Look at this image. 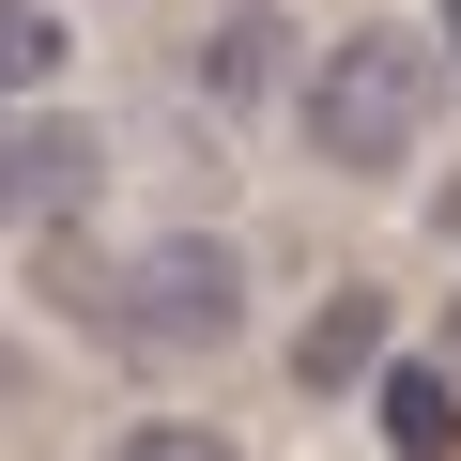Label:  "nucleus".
Here are the masks:
<instances>
[{
  "instance_id": "f257e3e1",
  "label": "nucleus",
  "mask_w": 461,
  "mask_h": 461,
  "mask_svg": "<svg viewBox=\"0 0 461 461\" xmlns=\"http://www.w3.org/2000/svg\"><path fill=\"white\" fill-rule=\"evenodd\" d=\"M430 32H400V16H369V32H339L308 77H293V139L323 154V169H354V185H384L400 154H415V123H430Z\"/></svg>"
},
{
  "instance_id": "f03ea898",
  "label": "nucleus",
  "mask_w": 461,
  "mask_h": 461,
  "mask_svg": "<svg viewBox=\"0 0 461 461\" xmlns=\"http://www.w3.org/2000/svg\"><path fill=\"white\" fill-rule=\"evenodd\" d=\"M123 354H230V323H247V262H230V230H154V247L123 262V277H93V262H47Z\"/></svg>"
},
{
  "instance_id": "7ed1b4c3",
  "label": "nucleus",
  "mask_w": 461,
  "mask_h": 461,
  "mask_svg": "<svg viewBox=\"0 0 461 461\" xmlns=\"http://www.w3.org/2000/svg\"><path fill=\"white\" fill-rule=\"evenodd\" d=\"M93 185H108V139L77 108H32L16 139H0V230H77Z\"/></svg>"
},
{
  "instance_id": "20e7f679",
  "label": "nucleus",
  "mask_w": 461,
  "mask_h": 461,
  "mask_svg": "<svg viewBox=\"0 0 461 461\" xmlns=\"http://www.w3.org/2000/svg\"><path fill=\"white\" fill-rule=\"evenodd\" d=\"M369 369H384V293H369V277H339V293L293 323V384H308V400H339V384H369Z\"/></svg>"
},
{
  "instance_id": "39448f33",
  "label": "nucleus",
  "mask_w": 461,
  "mask_h": 461,
  "mask_svg": "<svg viewBox=\"0 0 461 461\" xmlns=\"http://www.w3.org/2000/svg\"><path fill=\"white\" fill-rule=\"evenodd\" d=\"M200 77H215V108H293V93H277V77H293V16H277V0H247V16L200 47Z\"/></svg>"
},
{
  "instance_id": "423d86ee",
  "label": "nucleus",
  "mask_w": 461,
  "mask_h": 461,
  "mask_svg": "<svg viewBox=\"0 0 461 461\" xmlns=\"http://www.w3.org/2000/svg\"><path fill=\"white\" fill-rule=\"evenodd\" d=\"M384 446H461V369H384Z\"/></svg>"
},
{
  "instance_id": "0eeeda50",
  "label": "nucleus",
  "mask_w": 461,
  "mask_h": 461,
  "mask_svg": "<svg viewBox=\"0 0 461 461\" xmlns=\"http://www.w3.org/2000/svg\"><path fill=\"white\" fill-rule=\"evenodd\" d=\"M62 77V0H0V108H32Z\"/></svg>"
},
{
  "instance_id": "6e6552de",
  "label": "nucleus",
  "mask_w": 461,
  "mask_h": 461,
  "mask_svg": "<svg viewBox=\"0 0 461 461\" xmlns=\"http://www.w3.org/2000/svg\"><path fill=\"white\" fill-rule=\"evenodd\" d=\"M430 16H446V77H461V0H430Z\"/></svg>"
},
{
  "instance_id": "1a4fd4ad",
  "label": "nucleus",
  "mask_w": 461,
  "mask_h": 461,
  "mask_svg": "<svg viewBox=\"0 0 461 461\" xmlns=\"http://www.w3.org/2000/svg\"><path fill=\"white\" fill-rule=\"evenodd\" d=\"M430 230H461V185H430Z\"/></svg>"
},
{
  "instance_id": "9d476101",
  "label": "nucleus",
  "mask_w": 461,
  "mask_h": 461,
  "mask_svg": "<svg viewBox=\"0 0 461 461\" xmlns=\"http://www.w3.org/2000/svg\"><path fill=\"white\" fill-rule=\"evenodd\" d=\"M446 369H461V308H446Z\"/></svg>"
},
{
  "instance_id": "9b49d317",
  "label": "nucleus",
  "mask_w": 461,
  "mask_h": 461,
  "mask_svg": "<svg viewBox=\"0 0 461 461\" xmlns=\"http://www.w3.org/2000/svg\"><path fill=\"white\" fill-rule=\"evenodd\" d=\"M0 384H16V369H0Z\"/></svg>"
}]
</instances>
